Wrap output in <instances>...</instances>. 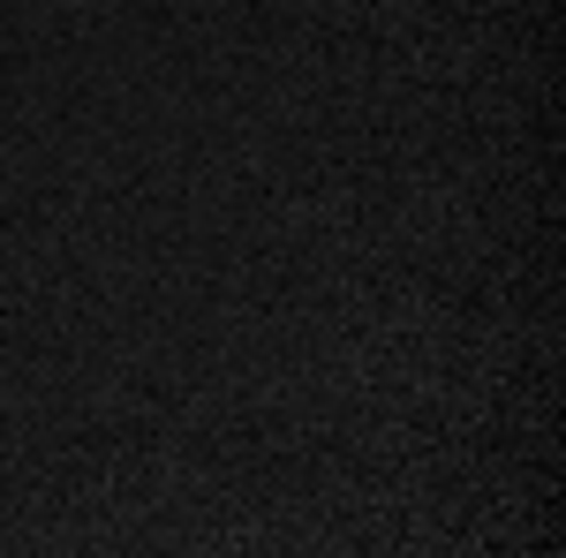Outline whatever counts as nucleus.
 I'll use <instances>...</instances> for the list:
<instances>
[]
</instances>
